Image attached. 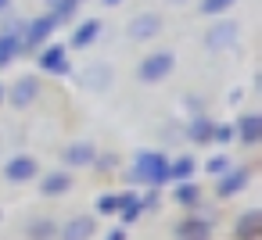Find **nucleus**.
<instances>
[{"instance_id":"22","label":"nucleus","mask_w":262,"mask_h":240,"mask_svg":"<svg viewBox=\"0 0 262 240\" xmlns=\"http://www.w3.org/2000/svg\"><path fill=\"white\" fill-rule=\"evenodd\" d=\"M54 233H58V229H54V222H47V219H43V222H33V229H29L33 240H51Z\"/></svg>"},{"instance_id":"2","label":"nucleus","mask_w":262,"mask_h":240,"mask_svg":"<svg viewBox=\"0 0 262 240\" xmlns=\"http://www.w3.org/2000/svg\"><path fill=\"white\" fill-rule=\"evenodd\" d=\"M58 29V18L54 15H43V18H33V22H26L22 29H18V47H26V51H33V47H40L51 33Z\"/></svg>"},{"instance_id":"29","label":"nucleus","mask_w":262,"mask_h":240,"mask_svg":"<svg viewBox=\"0 0 262 240\" xmlns=\"http://www.w3.org/2000/svg\"><path fill=\"white\" fill-rule=\"evenodd\" d=\"M104 4H119V0H104Z\"/></svg>"},{"instance_id":"28","label":"nucleus","mask_w":262,"mask_h":240,"mask_svg":"<svg viewBox=\"0 0 262 240\" xmlns=\"http://www.w3.org/2000/svg\"><path fill=\"white\" fill-rule=\"evenodd\" d=\"M4 8H8V0H0V11H4Z\"/></svg>"},{"instance_id":"24","label":"nucleus","mask_w":262,"mask_h":240,"mask_svg":"<svg viewBox=\"0 0 262 240\" xmlns=\"http://www.w3.org/2000/svg\"><path fill=\"white\" fill-rule=\"evenodd\" d=\"M233 4V0H201V15H219Z\"/></svg>"},{"instance_id":"27","label":"nucleus","mask_w":262,"mask_h":240,"mask_svg":"<svg viewBox=\"0 0 262 240\" xmlns=\"http://www.w3.org/2000/svg\"><path fill=\"white\" fill-rule=\"evenodd\" d=\"M108 240H126V236H122V229H115V233H112Z\"/></svg>"},{"instance_id":"26","label":"nucleus","mask_w":262,"mask_h":240,"mask_svg":"<svg viewBox=\"0 0 262 240\" xmlns=\"http://www.w3.org/2000/svg\"><path fill=\"white\" fill-rule=\"evenodd\" d=\"M205 169H208V172H215V176H223V172H230V161H226V158H212Z\"/></svg>"},{"instance_id":"21","label":"nucleus","mask_w":262,"mask_h":240,"mask_svg":"<svg viewBox=\"0 0 262 240\" xmlns=\"http://www.w3.org/2000/svg\"><path fill=\"white\" fill-rule=\"evenodd\" d=\"M198 197H201L198 186H190V183H180V186H176V201H180V204H198Z\"/></svg>"},{"instance_id":"6","label":"nucleus","mask_w":262,"mask_h":240,"mask_svg":"<svg viewBox=\"0 0 262 240\" xmlns=\"http://www.w3.org/2000/svg\"><path fill=\"white\" fill-rule=\"evenodd\" d=\"M4 176H8L11 183L33 179V176H36V161H33V158H11V161H8V169H4Z\"/></svg>"},{"instance_id":"16","label":"nucleus","mask_w":262,"mask_h":240,"mask_svg":"<svg viewBox=\"0 0 262 240\" xmlns=\"http://www.w3.org/2000/svg\"><path fill=\"white\" fill-rule=\"evenodd\" d=\"M65 161H69V165H90V161H94V147H90V143H72V147L65 151Z\"/></svg>"},{"instance_id":"7","label":"nucleus","mask_w":262,"mask_h":240,"mask_svg":"<svg viewBox=\"0 0 262 240\" xmlns=\"http://www.w3.org/2000/svg\"><path fill=\"white\" fill-rule=\"evenodd\" d=\"M90 233H94V219H86V215H79L69 226H61V240H86Z\"/></svg>"},{"instance_id":"18","label":"nucleus","mask_w":262,"mask_h":240,"mask_svg":"<svg viewBox=\"0 0 262 240\" xmlns=\"http://www.w3.org/2000/svg\"><path fill=\"white\" fill-rule=\"evenodd\" d=\"M190 140H194V143H208V140H212V122H208V118H194Z\"/></svg>"},{"instance_id":"10","label":"nucleus","mask_w":262,"mask_h":240,"mask_svg":"<svg viewBox=\"0 0 262 240\" xmlns=\"http://www.w3.org/2000/svg\"><path fill=\"white\" fill-rule=\"evenodd\" d=\"M155 33H158V18H155V15H140V18L129 22V36H133V40H147V36H155Z\"/></svg>"},{"instance_id":"17","label":"nucleus","mask_w":262,"mask_h":240,"mask_svg":"<svg viewBox=\"0 0 262 240\" xmlns=\"http://www.w3.org/2000/svg\"><path fill=\"white\" fill-rule=\"evenodd\" d=\"M190 172H194V158H176V161H169L165 179H187Z\"/></svg>"},{"instance_id":"1","label":"nucleus","mask_w":262,"mask_h":240,"mask_svg":"<svg viewBox=\"0 0 262 240\" xmlns=\"http://www.w3.org/2000/svg\"><path fill=\"white\" fill-rule=\"evenodd\" d=\"M165 169H169V161H165L162 154L144 151V154H137L133 179H137V183H151V186H158V183H165Z\"/></svg>"},{"instance_id":"11","label":"nucleus","mask_w":262,"mask_h":240,"mask_svg":"<svg viewBox=\"0 0 262 240\" xmlns=\"http://www.w3.org/2000/svg\"><path fill=\"white\" fill-rule=\"evenodd\" d=\"M237 129H241V140H244V143H258V140H262V118H258V115H244Z\"/></svg>"},{"instance_id":"5","label":"nucleus","mask_w":262,"mask_h":240,"mask_svg":"<svg viewBox=\"0 0 262 240\" xmlns=\"http://www.w3.org/2000/svg\"><path fill=\"white\" fill-rule=\"evenodd\" d=\"M40 68H43V72H54V76H65V72H69L65 47H47V51L40 54Z\"/></svg>"},{"instance_id":"3","label":"nucleus","mask_w":262,"mask_h":240,"mask_svg":"<svg viewBox=\"0 0 262 240\" xmlns=\"http://www.w3.org/2000/svg\"><path fill=\"white\" fill-rule=\"evenodd\" d=\"M169 72H172V54H169V51L147 54V58L140 61V79H144V83H158V79H165Z\"/></svg>"},{"instance_id":"12","label":"nucleus","mask_w":262,"mask_h":240,"mask_svg":"<svg viewBox=\"0 0 262 240\" xmlns=\"http://www.w3.org/2000/svg\"><path fill=\"white\" fill-rule=\"evenodd\" d=\"M248 183V169H237V172H223L219 179V197H230L233 190H241Z\"/></svg>"},{"instance_id":"20","label":"nucleus","mask_w":262,"mask_h":240,"mask_svg":"<svg viewBox=\"0 0 262 240\" xmlns=\"http://www.w3.org/2000/svg\"><path fill=\"white\" fill-rule=\"evenodd\" d=\"M258 222H262V215H258V211H248V215L241 219V226H237V233H241V236H255V229H258Z\"/></svg>"},{"instance_id":"9","label":"nucleus","mask_w":262,"mask_h":240,"mask_svg":"<svg viewBox=\"0 0 262 240\" xmlns=\"http://www.w3.org/2000/svg\"><path fill=\"white\" fill-rule=\"evenodd\" d=\"M15 54H18V26H8L0 36V65H8Z\"/></svg>"},{"instance_id":"14","label":"nucleus","mask_w":262,"mask_h":240,"mask_svg":"<svg viewBox=\"0 0 262 240\" xmlns=\"http://www.w3.org/2000/svg\"><path fill=\"white\" fill-rule=\"evenodd\" d=\"M129 201H133V194H104V197L97 201V211L112 215V211H122V208H126Z\"/></svg>"},{"instance_id":"19","label":"nucleus","mask_w":262,"mask_h":240,"mask_svg":"<svg viewBox=\"0 0 262 240\" xmlns=\"http://www.w3.org/2000/svg\"><path fill=\"white\" fill-rule=\"evenodd\" d=\"M69 183H72V179H69L65 172H54V176H47V179H43V194H65V190H69Z\"/></svg>"},{"instance_id":"30","label":"nucleus","mask_w":262,"mask_h":240,"mask_svg":"<svg viewBox=\"0 0 262 240\" xmlns=\"http://www.w3.org/2000/svg\"><path fill=\"white\" fill-rule=\"evenodd\" d=\"M0 101H4V86H0Z\"/></svg>"},{"instance_id":"23","label":"nucleus","mask_w":262,"mask_h":240,"mask_svg":"<svg viewBox=\"0 0 262 240\" xmlns=\"http://www.w3.org/2000/svg\"><path fill=\"white\" fill-rule=\"evenodd\" d=\"M72 8H76V0H51V15L61 22L65 15H72Z\"/></svg>"},{"instance_id":"15","label":"nucleus","mask_w":262,"mask_h":240,"mask_svg":"<svg viewBox=\"0 0 262 240\" xmlns=\"http://www.w3.org/2000/svg\"><path fill=\"white\" fill-rule=\"evenodd\" d=\"M97 33H101V22H83L79 29H76V36H72V47H86V43H94L97 40Z\"/></svg>"},{"instance_id":"13","label":"nucleus","mask_w":262,"mask_h":240,"mask_svg":"<svg viewBox=\"0 0 262 240\" xmlns=\"http://www.w3.org/2000/svg\"><path fill=\"white\" fill-rule=\"evenodd\" d=\"M36 90H40V86H36V79H18V83H15V90H11V101H15L18 108H26V104L36 97Z\"/></svg>"},{"instance_id":"4","label":"nucleus","mask_w":262,"mask_h":240,"mask_svg":"<svg viewBox=\"0 0 262 240\" xmlns=\"http://www.w3.org/2000/svg\"><path fill=\"white\" fill-rule=\"evenodd\" d=\"M237 40V26L233 22H219V26H212V33L205 36V43L212 47V51H223V47H230Z\"/></svg>"},{"instance_id":"25","label":"nucleus","mask_w":262,"mask_h":240,"mask_svg":"<svg viewBox=\"0 0 262 240\" xmlns=\"http://www.w3.org/2000/svg\"><path fill=\"white\" fill-rule=\"evenodd\" d=\"M230 136H233V126H212V140L215 143H230Z\"/></svg>"},{"instance_id":"8","label":"nucleus","mask_w":262,"mask_h":240,"mask_svg":"<svg viewBox=\"0 0 262 240\" xmlns=\"http://www.w3.org/2000/svg\"><path fill=\"white\" fill-rule=\"evenodd\" d=\"M176 236L180 240H208V222L205 219H187L176 226Z\"/></svg>"}]
</instances>
